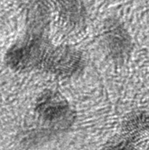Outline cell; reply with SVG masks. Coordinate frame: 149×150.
I'll list each match as a JSON object with an SVG mask.
<instances>
[{"label": "cell", "mask_w": 149, "mask_h": 150, "mask_svg": "<svg viewBox=\"0 0 149 150\" xmlns=\"http://www.w3.org/2000/svg\"><path fill=\"white\" fill-rule=\"evenodd\" d=\"M51 43L43 33L29 32L24 38L9 48L4 56L5 64L17 72L39 70L45 51Z\"/></svg>", "instance_id": "1"}, {"label": "cell", "mask_w": 149, "mask_h": 150, "mask_svg": "<svg viewBox=\"0 0 149 150\" xmlns=\"http://www.w3.org/2000/svg\"><path fill=\"white\" fill-rule=\"evenodd\" d=\"M35 113L41 122L55 132L68 129L74 120L70 103L57 91H44L35 103Z\"/></svg>", "instance_id": "2"}, {"label": "cell", "mask_w": 149, "mask_h": 150, "mask_svg": "<svg viewBox=\"0 0 149 150\" xmlns=\"http://www.w3.org/2000/svg\"><path fill=\"white\" fill-rule=\"evenodd\" d=\"M84 59L80 51L69 45L50 44L39 70L61 78L74 76L83 70Z\"/></svg>", "instance_id": "3"}, {"label": "cell", "mask_w": 149, "mask_h": 150, "mask_svg": "<svg viewBox=\"0 0 149 150\" xmlns=\"http://www.w3.org/2000/svg\"><path fill=\"white\" fill-rule=\"evenodd\" d=\"M104 45L111 59L117 62H124L132 50V40L120 21L110 18L104 26Z\"/></svg>", "instance_id": "4"}, {"label": "cell", "mask_w": 149, "mask_h": 150, "mask_svg": "<svg viewBox=\"0 0 149 150\" xmlns=\"http://www.w3.org/2000/svg\"><path fill=\"white\" fill-rule=\"evenodd\" d=\"M149 127V117L145 112H137L127 119L124 129L129 136H135Z\"/></svg>", "instance_id": "5"}, {"label": "cell", "mask_w": 149, "mask_h": 150, "mask_svg": "<svg viewBox=\"0 0 149 150\" xmlns=\"http://www.w3.org/2000/svg\"><path fill=\"white\" fill-rule=\"evenodd\" d=\"M65 3L67 4L63 3L61 9L63 17L74 24L81 23L85 18V10L80 3L76 1H68Z\"/></svg>", "instance_id": "6"}, {"label": "cell", "mask_w": 149, "mask_h": 150, "mask_svg": "<svg viewBox=\"0 0 149 150\" xmlns=\"http://www.w3.org/2000/svg\"><path fill=\"white\" fill-rule=\"evenodd\" d=\"M110 150H135L133 149L131 146H128L127 144H119L118 146H115L112 147Z\"/></svg>", "instance_id": "7"}]
</instances>
